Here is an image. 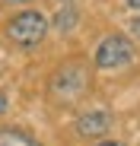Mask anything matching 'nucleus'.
<instances>
[{"label":"nucleus","mask_w":140,"mask_h":146,"mask_svg":"<svg viewBox=\"0 0 140 146\" xmlns=\"http://www.w3.org/2000/svg\"><path fill=\"white\" fill-rule=\"evenodd\" d=\"M77 22H80V13H77L73 7H64V10L54 16V29H57V32H73Z\"/></svg>","instance_id":"5"},{"label":"nucleus","mask_w":140,"mask_h":146,"mask_svg":"<svg viewBox=\"0 0 140 146\" xmlns=\"http://www.w3.org/2000/svg\"><path fill=\"white\" fill-rule=\"evenodd\" d=\"M131 35H134V38H140V16L131 22Z\"/></svg>","instance_id":"7"},{"label":"nucleus","mask_w":140,"mask_h":146,"mask_svg":"<svg viewBox=\"0 0 140 146\" xmlns=\"http://www.w3.org/2000/svg\"><path fill=\"white\" fill-rule=\"evenodd\" d=\"M7 3H16V7H22V3H32V0H7Z\"/></svg>","instance_id":"11"},{"label":"nucleus","mask_w":140,"mask_h":146,"mask_svg":"<svg viewBox=\"0 0 140 146\" xmlns=\"http://www.w3.org/2000/svg\"><path fill=\"white\" fill-rule=\"evenodd\" d=\"M89 89V67L83 60H67L51 80V95L57 102H77Z\"/></svg>","instance_id":"1"},{"label":"nucleus","mask_w":140,"mask_h":146,"mask_svg":"<svg viewBox=\"0 0 140 146\" xmlns=\"http://www.w3.org/2000/svg\"><path fill=\"white\" fill-rule=\"evenodd\" d=\"M64 3H67V0H64Z\"/></svg>","instance_id":"12"},{"label":"nucleus","mask_w":140,"mask_h":146,"mask_svg":"<svg viewBox=\"0 0 140 146\" xmlns=\"http://www.w3.org/2000/svg\"><path fill=\"white\" fill-rule=\"evenodd\" d=\"M134 60V44L124 35H108L96 48V67L99 70H121Z\"/></svg>","instance_id":"3"},{"label":"nucleus","mask_w":140,"mask_h":146,"mask_svg":"<svg viewBox=\"0 0 140 146\" xmlns=\"http://www.w3.org/2000/svg\"><path fill=\"white\" fill-rule=\"evenodd\" d=\"M96 146H124V143H118V140H102V143H96Z\"/></svg>","instance_id":"8"},{"label":"nucleus","mask_w":140,"mask_h":146,"mask_svg":"<svg viewBox=\"0 0 140 146\" xmlns=\"http://www.w3.org/2000/svg\"><path fill=\"white\" fill-rule=\"evenodd\" d=\"M108 127H111V114L108 111H89V114H83L77 121L80 137H105Z\"/></svg>","instance_id":"4"},{"label":"nucleus","mask_w":140,"mask_h":146,"mask_svg":"<svg viewBox=\"0 0 140 146\" xmlns=\"http://www.w3.org/2000/svg\"><path fill=\"white\" fill-rule=\"evenodd\" d=\"M3 111H7V95L0 92V114H3Z\"/></svg>","instance_id":"9"},{"label":"nucleus","mask_w":140,"mask_h":146,"mask_svg":"<svg viewBox=\"0 0 140 146\" xmlns=\"http://www.w3.org/2000/svg\"><path fill=\"white\" fill-rule=\"evenodd\" d=\"M127 7L131 10H140V0H127Z\"/></svg>","instance_id":"10"},{"label":"nucleus","mask_w":140,"mask_h":146,"mask_svg":"<svg viewBox=\"0 0 140 146\" xmlns=\"http://www.w3.org/2000/svg\"><path fill=\"white\" fill-rule=\"evenodd\" d=\"M45 32H48V19H45L38 10H26V13H19L7 22V38L19 48H35Z\"/></svg>","instance_id":"2"},{"label":"nucleus","mask_w":140,"mask_h":146,"mask_svg":"<svg viewBox=\"0 0 140 146\" xmlns=\"http://www.w3.org/2000/svg\"><path fill=\"white\" fill-rule=\"evenodd\" d=\"M0 146H41V143L19 130H0Z\"/></svg>","instance_id":"6"}]
</instances>
